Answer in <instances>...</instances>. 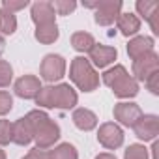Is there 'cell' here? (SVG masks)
I'll return each instance as SVG.
<instances>
[{"label": "cell", "instance_id": "obj_1", "mask_svg": "<svg viewBox=\"0 0 159 159\" xmlns=\"http://www.w3.org/2000/svg\"><path fill=\"white\" fill-rule=\"evenodd\" d=\"M77 101V92L66 83L56 86H45L36 96V103L45 109H73Z\"/></svg>", "mask_w": 159, "mask_h": 159}, {"label": "cell", "instance_id": "obj_2", "mask_svg": "<svg viewBox=\"0 0 159 159\" xmlns=\"http://www.w3.org/2000/svg\"><path fill=\"white\" fill-rule=\"evenodd\" d=\"M103 83L114 92L116 98H122V99H129L139 94V83L127 73L124 66L109 67L103 73Z\"/></svg>", "mask_w": 159, "mask_h": 159}, {"label": "cell", "instance_id": "obj_3", "mask_svg": "<svg viewBox=\"0 0 159 159\" xmlns=\"http://www.w3.org/2000/svg\"><path fill=\"white\" fill-rule=\"evenodd\" d=\"M69 79L83 92H94L99 86V75H98L96 67L90 64V60L84 56H77L71 60Z\"/></svg>", "mask_w": 159, "mask_h": 159}, {"label": "cell", "instance_id": "obj_4", "mask_svg": "<svg viewBox=\"0 0 159 159\" xmlns=\"http://www.w3.org/2000/svg\"><path fill=\"white\" fill-rule=\"evenodd\" d=\"M58 139H60V127L51 118L43 120L34 129V142H36V148H39V150H47V148L54 146V142Z\"/></svg>", "mask_w": 159, "mask_h": 159}, {"label": "cell", "instance_id": "obj_5", "mask_svg": "<svg viewBox=\"0 0 159 159\" xmlns=\"http://www.w3.org/2000/svg\"><path fill=\"white\" fill-rule=\"evenodd\" d=\"M41 79L47 83H56L66 75V60L60 54H47L39 67Z\"/></svg>", "mask_w": 159, "mask_h": 159}, {"label": "cell", "instance_id": "obj_6", "mask_svg": "<svg viewBox=\"0 0 159 159\" xmlns=\"http://www.w3.org/2000/svg\"><path fill=\"white\" fill-rule=\"evenodd\" d=\"M120 13H122L120 0H101L94 10V19L99 26H111L112 23H116Z\"/></svg>", "mask_w": 159, "mask_h": 159}, {"label": "cell", "instance_id": "obj_7", "mask_svg": "<svg viewBox=\"0 0 159 159\" xmlns=\"http://www.w3.org/2000/svg\"><path fill=\"white\" fill-rule=\"evenodd\" d=\"M157 71H159V56L155 54V51H152V52L133 60V75L131 77L135 79L137 83L139 81L144 83L150 75H153Z\"/></svg>", "mask_w": 159, "mask_h": 159}, {"label": "cell", "instance_id": "obj_8", "mask_svg": "<svg viewBox=\"0 0 159 159\" xmlns=\"http://www.w3.org/2000/svg\"><path fill=\"white\" fill-rule=\"evenodd\" d=\"M98 140L101 146H105L107 150H116L124 144V131L118 124L114 122H107L99 127L98 131Z\"/></svg>", "mask_w": 159, "mask_h": 159}, {"label": "cell", "instance_id": "obj_9", "mask_svg": "<svg viewBox=\"0 0 159 159\" xmlns=\"http://www.w3.org/2000/svg\"><path fill=\"white\" fill-rule=\"evenodd\" d=\"M135 135L140 140H155V137L159 135V116L155 114H142L137 124L133 125Z\"/></svg>", "mask_w": 159, "mask_h": 159}, {"label": "cell", "instance_id": "obj_10", "mask_svg": "<svg viewBox=\"0 0 159 159\" xmlns=\"http://www.w3.org/2000/svg\"><path fill=\"white\" fill-rule=\"evenodd\" d=\"M140 116H142V111H140V107L137 103L122 101V103H116L114 105V118L122 125H125V127H133Z\"/></svg>", "mask_w": 159, "mask_h": 159}, {"label": "cell", "instance_id": "obj_11", "mask_svg": "<svg viewBox=\"0 0 159 159\" xmlns=\"http://www.w3.org/2000/svg\"><path fill=\"white\" fill-rule=\"evenodd\" d=\"M41 83H39V79L36 75H23L21 79H17L15 84H13V90L19 98L23 99H36V96L39 94L41 90Z\"/></svg>", "mask_w": 159, "mask_h": 159}, {"label": "cell", "instance_id": "obj_12", "mask_svg": "<svg viewBox=\"0 0 159 159\" xmlns=\"http://www.w3.org/2000/svg\"><path fill=\"white\" fill-rule=\"evenodd\" d=\"M116 56H118V51L114 49V47H109V45H94L92 47V51L88 52V60H90V64L94 66V67H107V66H111L114 60H116Z\"/></svg>", "mask_w": 159, "mask_h": 159}, {"label": "cell", "instance_id": "obj_13", "mask_svg": "<svg viewBox=\"0 0 159 159\" xmlns=\"http://www.w3.org/2000/svg\"><path fill=\"white\" fill-rule=\"evenodd\" d=\"M30 17L34 21L36 26H43V25H52L56 23V11L52 8L51 2H45V0H41V2H36L32 4V10H30Z\"/></svg>", "mask_w": 159, "mask_h": 159}, {"label": "cell", "instance_id": "obj_14", "mask_svg": "<svg viewBox=\"0 0 159 159\" xmlns=\"http://www.w3.org/2000/svg\"><path fill=\"white\" fill-rule=\"evenodd\" d=\"M34 140V131L32 125L28 124V120L23 116L17 122H13V129H11V142L19 144V146H28Z\"/></svg>", "mask_w": 159, "mask_h": 159}, {"label": "cell", "instance_id": "obj_15", "mask_svg": "<svg viewBox=\"0 0 159 159\" xmlns=\"http://www.w3.org/2000/svg\"><path fill=\"white\" fill-rule=\"evenodd\" d=\"M153 45H155L153 38H150V36H137V38L129 39V43H127V54H129L131 60H137V58L152 52Z\"/></svg>", "mask_w": 159, "mask_h": 159}, {"label": "cell", "instance_id": "obj_16", "mask_svg": "<svg viewBox=\"0 0 159 159\" xmlns=\"http://www.w3.org/2000/svg\"><path fill=\"white\" fill-rule=\"evenodd\" d=\"M73 124L81 129V131H92L96 125H98V116L90 111V109H75L73 111V116H71Z\"/></svg>", "mask_w": 159, "mask_h": 159}, {"label": "cell", "instance_id": "obj_17", "mask_svg": "<svg viewBox=\"0 0 159 159\" xmlns=\"http://www.w3.org/2000/svg\"><path fill=\"white\" fill-rule=\"evenodd\" d=\"M116 25H118V30L129 38V36H135L139 30H140V19L135 15V13H120L118 19H116Z\"/></svg>", "mask_w": 159, "mask_h": 159}, {"label": "cell", "instance_id": "obj_18", "mask_svg": "<svg viewBox=\"0 0 159 159\" xmlns=\"http://www.w3.org/2000/svg\"><path fill=\"white\" fill-rule=\"evenodd\" d=\"M34 36H36V39H38L39 43H43V45H51V43H54V41L58 39L60 30H58L56 23H52V25H43V26H36Z\"/></svg>", "mask_w": 159, "mask_h": 159}, {"label": "cell", "instance_id": "obj_19", "mask_svg": "<svg viewBox=\"0 0 159 159\" xmlns=\"http://www.w3.org/2000/svg\"><path fill=\"white\" fill-rule=\"evenodd\" d=\"M71 45H73V49L79 51V52H90L92 47L96 45V39H94V36L88 34V32H75V34L71 36Z\"/></svg>", "mask_w": 159, "mask_h": 159}, {"label": "cell", "instance_id": "obj_20", "mask_svg": "<svg viewBox=\"0 0 159 159\" xmlns=\"http://www.w3.org/2000/svg\"><path fill=\"white\" fill-rule=\"evenodd\" d=\"M47 153H49V159H79L75 146L69 142H62L54 150H49Z\"/></svg>", "mask_w": 159, "mask_h": 159}, {"label": "cell", "instance_id": "obj_21", "mask_svg": "<svg viewBox=\"0 0 159 159\" xmlns=\"http://www.w3.org/2000/svg\"><path fill=\"white\" fill-rule=\"evenodd\" d=\"M17 30V17L15 13L6 11L4 8H0V32L4 36H10Z\"/></svg>", "mask_w": 159, "mask_h": 159}, {"label": "cell", "instance_id": "obj_22", "mask_svg": "<svg viewBox=\"0 0 159 159\" xmlns=\"http://www.w3.org/2000/svg\"><path fill=\"white\" fill-rule=\"evenodd\" d=\"M139 15H142L146 21L159 10V2H153V0H139V2L135 4Z\"/></svg>", "mask_w": 159, "mask_h": 159}, {"label": "cell", "instance_id": "obj_23", "mask_svg": "<svg viewBox=\"0 0 159 159\" xmlns=\"http://www.w3.org/2000/svg\"><path fill=\"white\" fill-rule=\"evenodd\" d=\"M11 79H13V69H11L10 62L0 60V88L10 86L11 84Z\"/></svg>", "mask_w": 159, "mask_h": 159}, {"label": "cell", "instance_id": "obj_24", "mask_svg": "<svg viewBox=\"0 0 159 159\" xmlns=\"http://www.w3.org/2000/svg\"><path fill=\"white\" fill-rule=\"evenodd\" d=\"M51 4H52L56 15H69L77 8V2H73V0H54Z\"/></svg>", "mask_w": 159, "mask_h": 159}, {"label": "cell", "instance_id": "obj_25", "mask_svg": "<svg viewBox=\"0 0 159 159\" xmlns=\"http://www.w3.org/2000/svg\"><path fill=\"white\" fill-rule=\"evenodd\" d=\"M124 157L125 159H148V150L142 144H131L124 152Z\"/></svg>", "mask_w": 159, "mask_h": 159}, {"label": "cell", "instance_id": "obj_26", "mask_svg": "<svg viewBox=\"0 0 159 159\" xmlns=\"http://www.w3.org/2000/svg\"><path fill=\"white\" fill-rule=\"evenodd\" d=\"M11 129L13 124L10 120H0V146H6L11 142Z\"/></svg>", "mask_w": 159, "mask_h": 159}, {"label": "cell", "instance_id": "obj_27", "mask_svg": "<svg viewBox=\"0 0 159 159\" xmlns=\"http://www.w3.org/2000/svg\"><path fill=\"white\" fill-rule=\"evenodd\" d=\"M28 6V0H2V8L10 13H15V11H21Z\"/></svg>", "mask_w": 159, "mask_h": 159}, {"label": "cell", "instance_id": "obj_28", "mask_svg": "<svg viewBox=\"0 0 159 159\" xmlns=\"http://www.w3.org/2000/svg\"><path fill=\"white\" fill-rule=\"evenodd\" d=\"M13 107V98L10 96V92H4L0 90V116H4L11 111Z\"/></svg>", "mask_w": 159, "mask_h": 159}, {"label": "cell", "instance_id": "obj_29", "mask_svg": "<svg viewBox=\"0 0 159 159\" xmlns=\"http://www.w3.org/2000/svg\"><path fill=\"white\" fill-rule=\"evenodd\" d=\"M144 84H146V88H148L153 96H157V94H159V71L153 73V75H150L146 81H144Z\"/></svg>", "mask_w": 159, "mask_h": 159}, {"label": "cell", "instance_id": "obj_30", "mask_svg": "<svg viewBox=\"0 0 159 159\" xmlns=\"http://www.w3.org/2000/svg\"><path fill=\"white\" fill-rule=\"evenodd\" d=\"M23 159H49V153L45 152V150H39V148H34V150H30Z\"/></svg>", "mask_w": 159, "mask_h": 159}, {"label": "cell", "instance_id": "obj_31", "mask_svg": "<svg viewBox=\"0 0 159 159\" xmlns=\"http://www.w3.org/2000/svg\"><path fill=\"white\" fill-rule=\"evenodd\" d=\"M148 23H150V26H152V32H153V34H159V10L148 19Z\"/></svg>", "mask_w": 159, "mask_h": 159}, {"label": "cell", "instance_id": "obj_32", "mask_svg": "<svg viewBox=\"0 0 159 159\" xmlns=\"http://www.w3.org/2000/svg\"><path fill=\"white\" fill-rule=\"evenodd\" d=\"M96 159H116V155H112V153H99Z\"/></svg>", "mask_w": 159, "mask_h": 159}, {"label": "cell", "instance_id": "obj_33", "mask_svg": "<svg viewBox=\"0 0 159 159\" xmlns=\"http://www.w3.org/2000/svg\"><path fill=\"white\" fill-rule=\"evenodd\" d=\"M4 49H6V41H4V38L0 36V54L4 52Z\"/></svg>", "mask_w": 159, "mask_h": 159}, {"label": "cell", "instance_id": "obj_34", "mask_svg": "<svg viewBox=\"0 0 159 159\" xmlns=\"http://www.w3.org/2000/svg\"><path fill=\"white\" fill-rule=\"evenodd\" d=\"M0 159H6V153H4V150L0 148Z\"/></svg>", "mask_w": 159, "mask_h": 159}]
</instances>
